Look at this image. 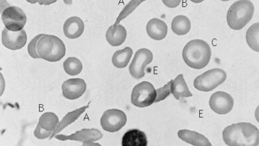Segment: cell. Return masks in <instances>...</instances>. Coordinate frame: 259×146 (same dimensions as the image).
I'll return each instance as SVG.
<instances>
[{"label": "cell", "mask_w": 259, "mask_h": 146, "mask_svg": "<svg viewBox=\"0 0 259 146\" xmlns=\"http://www.w3.org/2000/svg\"><path fill=\"white\" fill-rule=\"evenodd\" d=\"M223 138L229 146H258L259 130L248 122L233 124L224 129Z\"/></svg>", "instance_id": "cell-1"}, {"label": "cell", "mask_w": 259, "mask_h": 146, "mask_svg": "<svg viewBox=\"0 0 259 146\" xmlns=\"http://www.w3.org/2000/svg\"><path fill=\"white\" fill-rule=\"evenodd\" d=\"M182 57L188 66L195 69H203L211 59V47L203 40H192L184 46Z\"/></svg>", "instance_id": "cell-2"}, {"label": "cell", "mask_w": 259, "mask_h": 146, "mask_svg": "<svg viewBox=\"0 0 259 146\" xmlns=\"http://www.w3.org/2000/svg\"><path fill=\"white\" fill-rule=\"evenodd\" d=\"M254 12V7L251 2L241 0L235 2L227 12V23L231 29L241 30L252 20Z\"/></svg>", "instance_id": "cell-3"}, {"label": "cell", "mask_w": 259, "mask_h": 146, "mask_svg": "<svg viewBox=\"0 0 259 146\" xmlns=\"http://www.w3.org/2000/svg\"><path fill=\"white\" fill-rule=\"evenodd\" d=\"M37 51L39 58L49 62H57L65 57L66 46L57 36L44 34L38 41Z\"/></svg>", "instance_id": "cell-4"}, {"label": "cell", "mask_w": 259, "mask_h": 146, "mask_svg": "<svg viewBox=\"0 0 259 146\" xmlns=\"http://www.w3.org/2000/svg\"><path fill=\"white\" fill-rule=\"evenodd\" d=\"M227 79L226 72L222 69H213L198 76L194 80V86L197 90L209 92L224 83Z\"/></svg>", "instance_id": "cell-5"}, {"label": "cell", "mask_w": 259, "mask_h": 146, "mask_svg": "<svg viewBox=\"0 0 259 146\" xmlns=\"http://www.w3.org/2000/svg\"><path fill=\"white\" fill-rule=\"evenodd\" d=\"M156 98V90L149 82L143 81L134 87L131 95V103L135 107H150Z\"/></svg>", "instance_id": "cell-6"}, {"label": "cell", "mask_w": 259, "mask_h": 146, "mask_svg": "<svg viewBox=\"0 0 259 146\" xmlns=\"http://www.w3.org/2000/svg\"><path fill=\"white\" fill-rule=\"evenodd\" d=\"M2 20L8 30L20 31L22 30L26 23L27 17L20 8L10 6L2 13Z\"/></svg>", "instance_id": "cell-7"}, {"label": "cell", "mask_w": 259, "mask_h": 146, "mask_svg": "<svg viewBox=\"0 0 259 146\" xmlns=\"http://www.w3.org/2000/svg\"><path fill=\"white\" fill-rule=\"evenodd\" d=\"M126 114L118 109L106 111L101 119V124L103 130L112 133L120 130L126 125Z\"/></svg>", "instance_id": "cell-8"}, {"label": "cell", "mask_w": 259, "mask_h": 146, "mask_svg": "<svg viewBox=\"0 0 259 146\" xmlns=\"http://www.w3.org/2000/svg\"><path fill=\"white\" fill-rule=\"evenodd\" d=\"M153 60L151 51L148 48H141L136 53L135 57L129 67V72L132 77L136 79H141L145 75V69Z\"/></svg>", "instance_id": "cell-9"}, {"label": "cell", "mask_w": 259, "mask_h": 146, "mask_svg": "<svg viewBox=\"0 0 259 146\" xmlns=\"http://www.w3.org/2000/svg\"><path fill=\"white\" fill-rule=\"evenodd\" d=\"M209 103L212 111L220 115H224L232 111L234 99L229 93L219 91L211 95Z\"/></svg>", "instance_id": "cell-10"}, {"label": "cell", "mask_w": 259, "mask_h": 146, "mask_svg": "<svg viewBox=\"0 0 259 146\" xmlns=\"http://www.w3.org/2000/svg\"><path fill=\"white\" fill-rule=\"evenodd\" d=\"M27 41V33L25 30L12 31L4 28L2 33V43L10 50H21Z\"/></svg>", "instance_id": "cell-11"}, {"label": "cell", "mask_w": 259, "mask_h": 146, "mask_svg": "<svg viewBox=\"0 0 259 146\" xmlns=\"http://www.w3.org/2000/svg\"><path fill=\"white\" fill-rule=\"evenodd\" d=\"M87 84L83 79L76 78L66 80L62 85L63 94L68 100H76L86 92Z\"/></svg>", "instance_id": "cell-12"}, {"label": "cell", "mask_w": 259, "mask_h": 146, "mask_svg": "<svg viewBox=\"0 0 259 146\" xmlns=\"http://www.w3.org/2000/svg\"><path fill=\"white\" fill-rule=\"evenodd\" d=\"M103 137L101 131L97 129H82L77 131L73 134L66 135L63 134L55 135V138L61 141L73 140L81 141L83 143L87 141H97Z\"/></svg>", "instance_id": "cell-13"}, {"label": "cell", "mask_w": 259, "mask_h": 146, "mask_svg": "<svg viewBox=\"0 0 259 146\" xmlns=\"http://www.w3.org/2000/svg\"><path fill=\"white\" fill-rule=\"evenodd\" d=\"M84 30V24L82 19L73 16L67 19L63 25V32L69 39H74L80 37Z\"/></svg>", "instance_id": "cell-14"}, {"label": "cell", "mask_w": 259, "mask_h": 146, "mask_svg": "<svg viewBox=\"0 0 259 146\" xmlns=\"http://www.w3.org/2000/svg\"><path fill=\"white\" fill-rule=\"evenodd\" d=\"M146 31L152 39L156 40V41H160L166 37L167 26L166 23L163 21L154 18L147 23Z\"/></svg>", "instance_id": "cell-15"}, {"label": "cell", "mask_w": 259, "mask_h": 146, "mask_svg": "<svg viewBox=\"0 0 259 146\" xmlns=\"http://www.w3.org/2000/svg\"><path fill=\"white\" fill-rule=\"evenodd\" d=\"M127 31L122 25H112L108 29L106 39L110 45L118 46L124 43L126 39Z\"/></svg>", "instance_id": "cell-16"}, {"label": "cell", "mask_w": 259, "mask_h": 146, "mask_svg": "<svg viewBox=\"0 0 259 146\" xmlns=\"http://www.w3.org/2000/svg\"><path fill=\"white\" fill-rule=\"evenodd\" d=\"M178 137L182 140L194 146H211V143L204 135L195 131L180 130L178 133Z\"/></svg>", "instance_id": "cell-17"}, {"label": "cell", "mask_w": 259, "mask_h": 146, "mask_svg": "<svg viewBox=\"0 0 259 146\" xmlns=\"http://www.w3.org/2000/svg\"><path fill=\"white\" fill-rule=\"evenodd\" d=\"M122 146H147L148 139L145 133L138 129H133L125 133L122 140Z\"/></svg>", "instance_id": "cell-18"}, {"label": "cell", "mask_w": 259, "mask_h": 146, "mask_svg": "<svg viewBox=\"0 0 259 146\" xmlns=\"http://www.w3.org/2000/svg\"><path fill=\"white\" fill-rule=\"evenodd\" d=\"M171 92L177 100L193 96L192 92L189 90L182 74H180L175 79L172 80L171 84Z\"/></svg>", "instance_id": "cell-19"}, {"label": "cell", "mask_w": 259, "mask_h": 146, "mask_svg": "<svg viewBox=\"0 0 259 146\" xmlns=\"http://www.w3.org/2000/svg\"><path fill=\"white\" fill-rule=\"evenodd\" d=\"M89 107V104L87 106H84V107L76 109L75 111L70 112V113L66 114L64 117L63 118V119L61 120V121L59 122V123L57 125L56 128H55L54 132H53V134L52 136L50 137V138H53V137L55 136V135L58 134V133L61 132L63 130H64L66 127L75 122L76 120L80 117V115L86 111V110L88 109Z\"/></svg>", "instance_id": "cell-20"}, {"label": "cell", "mask_w": 259, "mask_h": 146, "mask_svg": "<svg viewBox=\"0 0 259 146\" xmlns=\"http://www.w3.org/2000/svg\"><path fill=\"white\" fill-rule=\"evenodd\" d=\"M133 51L131 47H126L114 53L112 62L114 66L118 69H123L128 65Z\"/></svg>", "instance_id": "cell-21"}, {"label": "cell", "mask_w": 259, "mask_h": 146, "mask_svg": "<svg viewBox=\"0 0 259 146\" xmlns=\"http://www.w3.org/2000/svg\"><path fill=\"white\" fill-rule=\"evenodd\" d=\"M171 29L178 35H184L190 32L191 22L188 17L178 16L175 17L171 22Z\"/></svg>", "instance_id": "cell-22"}, {"label": "cell", "mask_w": 259, "mask_h": 146, "mask_svg": "<svg viewBox=\"0 0 259 146\" xmlns=\"http://www.w3.org/2000/svg\"><path fill=\"white\" fill-rule=\"evenodd\" d=\"M248 45L254 52H259V23H254L246 33Z\"/></svg>", "instance_id": "cell-23"}, {"label": "cell", "mask_w": 259, "mask_h": 146, "mask_svg": "<svg viewBox=\"0 0 259 146\" xmlns=\"http://www.w3.org/2000/svg\"><path fill=\"white\" fill-rule=\"evenodd\" d=\"M59 123V118L56 114L54 113H46L39 118L38 124L45 130L54 131Z\"/></svg>", "instance_id": "cell-24"}, {"label": "cell", "mask_w": 259, "mask_h": 146, "mask_svg": "<svg viewBox=\"0 0 259 146\" xmlns=\"http://www.w3.org/2000/svg\"><path fill=\"white\" fill-rule=\"evenodd\" d=\"M63 68L68 75L75 76L81 73L82 64L81 61L76 57H69L63 63Z\"/></svg>", "instance_id": "cell-25"}, {"label": "cell", "mask_w": 259, "mask_h": 146, "mask_svg": "<svg viewBox=\"0 0 259 146\" xmlns=\"http://www.w3.org/2000/svg\"><path fill=\"white\" fill-rule=\"evenodd\" d=\"M144 1H137V0H133L129 2L126 6H125L122 11L120 13L119 16L116 19V25H118V23L121 22L124 18H126L127 16H128L132 12L134 11Z\"/></svg>", "instance_id": "cell-26"}, {"label": "cell", "mask_w": 259, "mask_h": 146, "mask_svg": "<svg viewBox=\"0 0 259 146\" xmlns=\"http://www.w3.org/2000/svg\"><path fill=\"white\" fill-rule=\"evenodd\" d=\"M172 80L163 86V87L158 88L156 90V98L154 103H159V102L165 100L169 94H171V84Z\"/></svg>", "instance_id": "cell-27"}, {"label": "cell", "mask_w": 259, "mask_h": 146, "mask_svg": "<svg viewBox=\"0 0 259 146\" xmlns=\"http://www.w3.org/2000/svg\"><path fill=\"white\" fill-rule=\"evenodd\" d=\"M44 34H39V35H36L35 37H34L31 39L30 43H29L28 46H27L28 54L33 59L39 58L37 54V46L38 41H39L40 38Z\"/></svg>", "instance_id": "cell-28"}, {"label": "cell", "mask_w": 259, "mask_h": 146, "mask_svg": "<svg viewBox=\"0 0 259 146\" xmlns=\"http://www.w3.org/2000/svg\"><path fill=\"white\" fill-rule=\"evenodd\" d=\"M53 132H54V131L45 130V129L42 128L40 126V125L38 124L37 126H36L35 131H34V135H35L36 138L44 139L52 136Z\"/></svg>", "instance_id": "cell-29"}, {"label": "cell", "mask_w": 259, "mask_h": 146, "mask_svg": "<svg viewBox=\"0 0 259 146\" xmlns=\"http://www.w3.org/2000/svg\"><path fill=\"white\" fill-rule=\"evenodd\" d=\"M163 3L167 7L173 8L179 6L181 1L180 0H178V1H163Z\"/></svg>", "instance_id": "cell-30"}, {"label": "cell", "mask_w": 259, "mask_h": 146, "mask_svg": "<svg viewBox=\"0 0 259 146\" xmlns=\"http://www.w3.org/2000/svg\"><path fill=\"white\" fill-rule=\"evenodd\" d=\"M29 3L34 4L38 2L41 5H50V4L55 3L56 1H27Z\"/></svg>", "instance_id": "cell-31"}, {"label": "cell", "mask_w": 259, "mask_h": 146, "mask_svg": "<svg viewBox=\"0 0 259 146\" xmlns=\"http://www.w3.org/2000/svg\"><path fill=\"white\" fill-rule=\"evenodd\" d=\"M82 145H91V146H92V145H101L99 144V143H95L94 142V141H91V140L84 141V142H83V143H82Z\"/></svg>", "instance_id": "cell-32"}]
</instances>
